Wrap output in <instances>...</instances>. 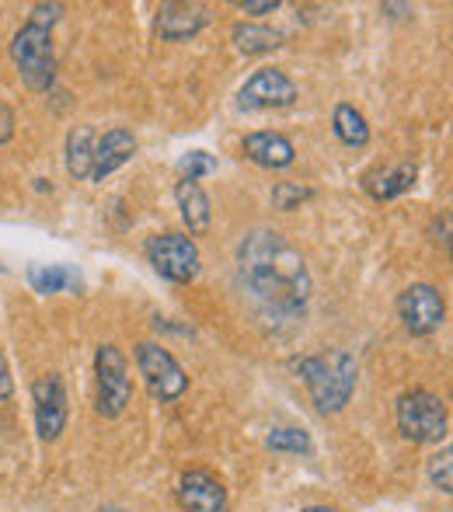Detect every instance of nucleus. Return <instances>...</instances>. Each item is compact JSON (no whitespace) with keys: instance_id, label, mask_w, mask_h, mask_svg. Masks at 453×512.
I'll return each mask as SVG.
<instances>
[{"instance_id":"nucleus-19","label":"nucleus","mask_w":453,"mask_h":512,"mask_svg":"<svg viewBox=\"0 0 453 512\" xmlns=\"http://www.w3.org/2000/svg\"><path fill=\"white\" fill-rule=\"evenodd\" d=\"M332 129L335 136H339V143L352 150H363L366 143H370V126H366V115L359 112L356 105L349 102H339L332 112Z\"/></svg>"},{"instance_id":"nucleus-25","label":"nucleus","mask_w":453,"mask_h":512,"mask_svg":"<svg viewBox=\"0 0 453 512\" xmlns=\"http://www.w3.org/2000/svg\"><path fill=\"white\" fill-rule=\"evenodd\" d=\"M63 11H67V7H63V4H35V7H32V18H28V21H35V25L53 28L56 21L63 18Z\"/></svg>"},{"instance_id":"nucleus-11","label":"nucleus","mask_w":453,"mask_h":512,"mask_svg":"<svg viewBox=\"0 0 453 512\" xmlns=\"http://www.w3.org/2000/svg\"><path fill=\"white\" fill-rule=\"evenodd\" d=\"M175 499L185 512H230V499L224 481L206 467H189L178 478Z\"/></svg>"},{"instance_id":"nucleus-12","label":"nucleus","mask_w":453,"mask_h":512,"mask_svg":"<svg viewBox=\"0 0 453 512\" xmlns=\"http://www.w3.org/2000/svg\"><path fill=\"white\" fill-rule=\"evenodd\" d=\"M241 154H244V161H251L255 168H265V171H283L297 161V147H293L290 136L272 133V129H258V133L244 136Z\"/></svg>"},{"instance_id":"nucleus-26","label":"nucleus","mask_w":453,"mask_h":512,"mask_svg":"<svg viewBox=\"0 0 453 512\" xmlns=\"http://www.w3.org/2000/svg\"><path fill=\"white\" fill-rule=\"evenodd\" d=\"M14 398V377H11V366H7V356L0 349V401H11Z\"/></svg>"},{"instance_id":"nucleus-15","label":"nucleus","mask_w":453,"mask_h":512,"mask_svg":"<svg viewBox=\"0 0 453 512\" xmlns=\"http://www.w3.org/2000/svg\"><path fill=\"white\" fill-rule=\"evenodd\" d=\"M133 154H136V136L122 126L109 129L102 140H95V164H91V178H95V182H105V178L115 175L122 164L133 161Z\"/></svg>"},{"instance_id":"nucleus-5","label":"nucleus","mask_w":453,"mask_h":512,"mask_svg":"<svg viewBox=\"0 0 453 512\" xmlns=\"http://www.w3.org/2000/svg\"><path fill=\"white\" fill-rule=\"evenodd\" d=\"M147 262L154 265V272L161 279L175 286H189L203 272V255H199V244L192 241L182 230H168V234H154L143 248Z\"/></svg>"},{"instance_id":"nucleus-27","label":"nucleus","mask_w":453,"mask_h":512,"mask_svg":"<svg viewBox=\"0 0 453 512\" xmlns=\"http://www.w3.org/2000/svg\"><path fill=\"white\" fill-rule=\"evenodd\" d=\"M237 11L241 14H272V11H279V0H241Z\"/></svg>"},{"instance_id":"nucleus-17","label":"nucleus","mask_w":453,"mask_h":512,"mask_svg":"<svg viewBox=\"0 0 453 512\" xmlns=\"http://www.w3.org/2000/svg\"><path fill=\"white\" fill-rule=\"evenodd\" d=\"M230 42H234L237 53H244V56H265L283 46V32H276V28H269V25H258V21H237V25L230 28Z\"/></svg>"},{"instance_id":"nucleus-28","label":"nucleus","mask_w":453,"mask_h":512,"mask_svg":"<svg viewBox=\"0 0 453 512\" xmlns=\"http://www.w3.org/2000/svg\"><path fill=\"white\" fill-rule=\"evenodd\" d=\"M14 136V112L0 102V143H7Z\"/></svg>"},{"instance_id":"nucleus-2","label":"nucleus","mask_w":453,"mask_h":512,"mask_svg":"<svg viewBox=\"0 0 453 512\" xmlns=\"http://www.w3.org/2000/svg\"><path fill=\"white\" fill-rule=\"evenodd\" d=\"M293 373L304 380L307 394H311L314 408H318L321 415H339L352 401V394H356L359 363L352 352L328 349V352L293 359Z\"/></svg>"},{"instance_id":"nucleus-8","label":"nucleus","mask_w":453,"mask_h":512,"mask_svg":"<svg viewBox=\"0 0 453 512\" xmlns=\"http://www.w3.org/2000/svg\"><path fill=\"white\" fill-rule=\"evenodd\" d=\"M398 321L415 338L436 335L447 321V300L433 283H412L398 293Z\"/></svg>"},{"instance_id":"nucleus-29","label":"nucleus","mask_w":453,"mask_h":512,"mask_svg":"<svg viewBox=\"0 0 453 512\" xmlns=\"http://www.w3.org/2000/svg\"><path fill=\"white\" fill-rule=\"evenodd\" d=\"M380 11H387L391 18H405V14H412V7L408 4H380Z\"/></svg>"},{"instance_id":"nucleus-20","label":"nucleus","mask_w":453,"mask_h":512,"mask_svg":"<svg viewBox=\"0 0 453 512\" xmlns=\"http://www.w3.org/2000/svg\"><path fill=\"white\" fill-rule=\"evenodd\" d=\"M28 283L35 293H77L81 290V276L67 265H32L28 269Z\"/></svg>"},{"instance_id":"nucleus-30","label":"nucleus","mask_w":453,"mask_h":512,"mask_svg":"<svg viewBox=\"0 0 453 512\" xmlns=\"http://www.w3.org/2000/svg\"><path fill=\"white\" fill-rule=\"evenodd\" d=\"M300 512H339L335 506H307V509H300Z\"/></svg>"},{"instance_id":"nucleus-21","label":"nucleus","mask_w":453,"mask_h":512,"mask_svg":"<svg viewBox=\"0 0 453 512\" xmlns=\"http://www.w3.org/2000/svg\"><path fill=\"white\" fill-rule=\"evenodd\" d=\"M265 446H269L272 453H293V457H311L314 453V439L311 432L304 429H272L269 439H265Z\"/></svg>"},{"instance_id":"nucleus-13","label":"nucleus","mask_w":453,"mask_h":512,"mask_svg":"<svg viewBox=\"0 0 453 512\" xmlns=\"http://www.w3.org/2000/svg\"><path fill=\"white\" fill-rule=\"evenodd\" d=\"M210 25V7L206 4H161L157 7V35L164 42H189Z\"/></svg>"},{"instance_id":"nucleus-23","label":"nucleus","mask_w":453,"mask_h":512,"mask_svg":"<svg viewBox=\"0 0 453 512\" xmlns=\"http://www.w3.org/2000/svg\"><path fill=\"white\" fill-rule=\"evenodd\" d=\"M217 171V161H213L206 150H189V154L178 161V178L182 182H199V178L213 175Z\"/></svg>"},{"instance_id":"nucleus-22","label":"nucleus","mask_w":453,"mask_h":512,"mask_svg":"<svg viewBox=\"0 0 453 512\" xmlns=\"http://www.w3.org/2000/svg\"><path fill=\"white\" fill-rule=\"evenodd\" d=\"M450 460H453V450L443 443V450L433 453V457H429V464H426L429 485H433L436 492H443V495L453 492V464H450Z\"/></svg>"},{"instance_id":"nucleus-16","label":"nucleus","mask_w":453,"mask_h":512,"mask_svg":"<svg viewBox=\"0 0 453 512\" xmlns=\"http://www.w3.org/2000/svg\"><path fill=\"white\" fill-rule=\"evenodd\" d=\"M175 203H178V213H182V223L189 227L192 241H196V237H203V234H210L213 209H210V196L203 192V185H199V182H182V178H178Z\"/></svg>"},{"instance_id":"nucleus-24","label":"nucleus","mask_w":453,"mask_h":512,"mask_svg":"<svg viewBox=\"0 0 453 512\" xmlns=\"http://www.w3.org/2000/svg\"><path fill=\"white\" fill-rule=\"evenodd\" d=\"M307 199H314V192L300 189V185H293V182H276V189H272V206L283 209V213L300 209V203H307Z\"/></svg>"},{"instance_id":"nucleus-7","label":"nucleus","mask_w":453,"mask_h":512,"mask_svg":"<svg viewBox=\"0 0 453 512\" xmlns=\"http://www.w3.org/2000/svg\"><path fill=\"white\" fill-rule=\"evenodd\" d=\"M95 384H98V398H95L98 415L109 418V422L126 415L129 401H133V380H129V363L119 345H112V342L98 345Z\"/></svg>"},{"instance_id":"nucleus-1","label":"nucleus","mask_w":453,"mask_h":512,"mask_svg":"<svg viewBox=\"0 0 453 512\" xmlns=\"http://www.w3.org/2000/svg\"><path fill=\"white\" fill-rule=\"evenodd\" d=\"M237 286L269 328L304 324L314 279L300 248L272 227H255L237 244Z\"/></svg>"},{"instance_id":"nucleus-14","label":"nucleus","mask_w":453,"mask_h":512,"mask_svg":"<svg viewBox=\"0 0 453 512\" xmlns=\"http://www.w3.org/2000/svg\"><path fill=\"white\" fill-rule=\"evenodd\" d=\"M415 178H419V161L405 157V161L391 164V168H377L363 178V189L370 192L377 203H391V199L405 196L415 189Z\"/></svg>"},{"instance_id":"nucleus-31","label":"nucleus","mask_w":453,"mask_h":512,"mask_svg":"<svg viewBox=\"0 0 453 512\" xmlns=\"http://www.w3.org/2000/svg\"><path fill=\"white\" fill-rule=\"evenodd\" d=\"M98 512H129V509H122V506H105V509H98Z\"/></svg>"},{"instance_id":"nucleus-9","label":"nucleus","mask_w":453,"mask_h":512,"mask_svg":"<svg viewBox=\"0 0 453 512\" xmlns=\"http://www.w3.org/2000/svg\"><path fill=\"white\" fill-rule=\"evenodd\" d=\"M32 415H35V432L42 443H56L67 429L70 418V398L67 384L60 373H42L32 384Z\"/></svg>"},{"instance_id":"nucleus-10","label":"nucleus","mask_w":453,"mask_h":512,"mask_svg":"<svg viewBox=\"0 0 453 512\" xmlns=\"http://www.w3.org/2000/svg\"><path fill=\"white\" fill-rule=\"evenodd\" d=\"M300 91L283 70L262 67L244 81V88L237 91V108L241 112H269V108H290L297 105Z\"/></svg>"},{"instance_id":"nucleus-3","label":"nucleus","mask_w":453,"mask_h":512,"mask_svg":"<svg viewBox=\"0 0 453 512\" xmlns=\"http://www.w3.org/2000/svg\"><path fill=\"white\" fill-rule=\"evenodd\" d=\"M394 422L405 443L426 446V443H447L450 432V408L440 394L426 391V387H412L398 398L394 405Z\"/></svg>"},{"instance_id":"nucleus-4","label":"nucleus","mask_w":453,"mask_h":512,"mask_svg":"<svg viewBox=\"0 0 453 512\" xmlns=\"http://www.w3.org/2000/svg\"><path fill=\"white\" fill-rule=\"evenodd\" d=\"M11 60H14V67H18V77L25 81L28 91H35V95L53 91V84H56L53 28L25 21L11 39Z\"/></svg>"},{"instance_id":"nucleus-6","label":"nucleus","mask_w":453,"mask_h":512,"mask_svg":"<svg viewBox=\"0 0 453 512\" xmlns=\"http://www.w3.org/2000/svg\"><path fill=\"white\" fill-rule=\"evenodd\" d=\"M133 356H136V370H140V377H143V387H147L154 401L171 405V401H178L189 391V373H185V366L178 363L164 345L136 342Z\"/></svg>"},{"instance_id":"nucleus-18","label":"nucleus","mask_w":453,"mask_h":512,"mask_svg":"<svg viewBox=\"0 0 453 512\" xmlns=\"http://www.w3.org/2000/svg\"><path fill=\"white\" fill-rule=\"evenodd\" d=\"M67 154H63V161H67V175L74 178V182H84V178H91V164H95V129L91 126H74L67 133Z\"/></svg>"}]
</instances>
